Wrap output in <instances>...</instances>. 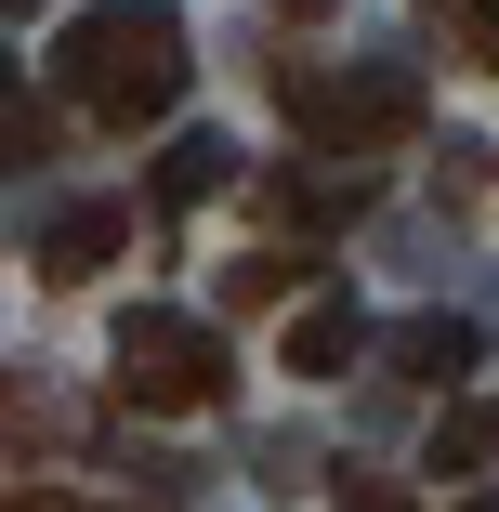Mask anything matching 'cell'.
Masks as SVG:
<instances>
[{
	"instance_id": "obj_1",
	"label": "cell",
	"mask_w": 499,
	"mask_h": 512,
	"mask_svg": "<svg viewBox=\"0 0 499 512\" xmlns=\"http://www.w3.org/2000/svg\"><path fill=\"white\" fill-rule=\"evenodd\" d=\"M53 79H66L106 132L171 119V92H184V27H171V0H92V14L66 27V53H53Z\"/></svg>"
},
{
	"instance_id": "obj_2",
	"label": "cell",
	"mask_w": 499,
	"mask_h": 512,
	"mask_svg": "<svg viewBox=\"0 0 499 512\" xmlns=\"http://www.w3.org/2000/svg\"><path fill=\"white\" fill-rule=\"evenodd\" d=\"M224 368H237V355L197 329V316H132V329H119V394H132V407H171V421H184V407L224 394Z\"/></svg>"
},
{
	"instance_id": "obj_3",
	"label": "cell",
	"mask_w": 499,
	"mask_h": 512,
	"mask_svg": "<svg viewBox=\"0 0 499 512\" xmlns=\"http://www.w3.org/2000/svg\"><path fill=\"white\" fill-rule=\"evenodd\" d=\"M289 106H303V132H329V145H408V132H421V79H355V92H329V79L289 66Z\"/></svg>"
},
{
	"instance_id": "obj_4",
	"label": "cell",
	"mask_w": 499,
	"mask_h": 512,
	"mask_svg": "<svg viewBox=\"0 0 499 512\" xmlns=\"http://www.w3.org/2000/svg\"><path fill=\"white\" fill-rule=\"evenodd\" d=\"M132 250V211L119 197H66V211L40 224V276H92V263H119Z\"/></svg>"
},
{
	"instance_id": "obj_5",
	"label": "cell",
	"mask_w": 499,
	"mask_h": 512,
	"mask_svg": "<svg viewBox=\"0 0 499 512\" xmlns=\"http://www.w3.org/2000/svg\"><path fill=\"white\" fill-rule=\"evenodd\" d=\"M355 342H368V329H355V302H303V316H289V342H276V368H289V381H342Z\"/></svg>"
},
{
	"instance_id": "obj_6",
	"label": "cell",
	"mask_w": 499,
	"mask_h": 512,
	"mask_svg": "<svg viewBox=\"0 0 499 512\" xmlns=\"http://www.w3.org/2000/svg\"><path fill=\"white\" fill-rule=\"evenodd\" d=\"M394 368H408V381H460V368H473V329H460V316H421V329H394Z\"/></svg>"
},
{
	"instance_id": "obj_7",
	"label": "cell",
	"mask_w": 499,
	"mask_h": 512,
	"mask_svg": "<svg viewBox=\"0 0 499 512\" xmlns=\"http://www.w3.org/2000/svg\"><path fill=\"white\" fill-rule=\"evenodd\" d=\"M499 460V407H447L434 421V473H486Z\"/></svg>"
},
{
	"instance_id": "obj_8",
	"label": "cell",
	"mask_w": 499,
	"mask_h": 512,
	"mask_svg": "<svg viewBox=\"0 0 499 512\" xmlns=\"http://www.w3.org/2000/svg\"><path fill=\"white\" fill-rule=\"evenodd\" d=\"M289 276H303V250H250V263H224V302H237V316H263Z\"/></svg>"
},
{
	"instance_id": "obj_9",
	"label": "cell",
	"mask_w": 499,
	"mask_h": 512,
	"mask_svg": "<svg viewBox=\"0 0 499 512\" xmlns=\"http://www.w3.org/2000/svg\"><path fill=\"white\" fill-rule=\"evenodd\" d=\"M224 171H237V145H171V171H158V197L184 211V197H211Z\"/></svg>"
},
{
	"instance_id": "obj_10",
	"label": "cell",
	"mask_w": 499,
	"mask_h": 512,
	"mask_svg": "<svg viewBox=\"0 0 499 512\" xmlns=\"http://www.w3.org/2000/svg\"><path fill=\"white\" fill-rule=\"evenodd\" d=\"M460 512H499V499H460Z\"/></svg>"
}]
</instances>
